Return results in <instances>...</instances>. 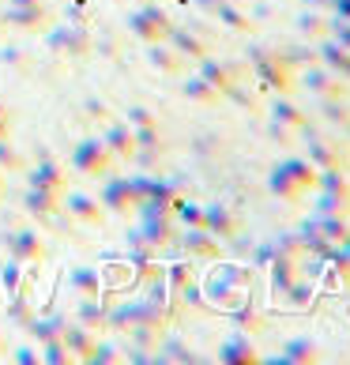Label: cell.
I'll list each match as a JSON object with an SVG mask.
<instances>
[{
    "instance_id": "cell-50",
    "label": "cell",
    "mask_w": 350,
    "mask_h": 365,
    "mask_svg": "<svg viewBox=\"0 0 350 365\" xmlns=\"http://www.w3.org/2000/svg\"><path fill=\"white\" fill-rule=\"evenodd\" d=\"M11 136V113H8V106L0 102V140Z\"/></svg>"
},
{
    "instance_id": "cell-57",
    "label": "cell",
    "mask_w": 350,
    "mask_h": 365,
    "mask_svg": "<svg viewBox=\"0 0 350 365\" xmlns=\"http://www.w3.org/2000/svg\"><path fill=\"white\" fill-rule=\"evenodd\" d=\"M140 4H151V0H140Z\"/></svg>"
},
{
    "instance_id": "cell-35",
    "label": "cell",
    "mask_w": 350,
    "mask_h": 365,
    "mask_svg": "<svg viewBox=\"0 0 350 365\" xmlns=\"http://www.w3.org/2000/svg\"><path fill=\"white\" fill-rule=\"evenodd\" d=\"M34 317V305H31V294H11L8 297V324H16V328H26Z\"/></svg>"
},
{
    "instance_id": "cell-11",
    "label": "cell",
    "mask_w": 350,
    "mask_h": 365,
    "mask_svg": "<svg viewBox=\"0 0 350 365\" xmlns=\"http://www.w3.org/2000/svg\"><path fill=\"white\" fill-rule=\"evenodd\" d=\"M61 211L68 215L72 222L91 226V230L102 226V219H105V207H102L94 196H87V192H68V188L61 192Z\"/></svg>"
},
{
    "instance_id": "cell-25",
    "label": "cell",
    "mask_w": 350,
    "mask_h": 365,
    "mask_svg": "<svg viewBox=\"0 0 350 365\" xmlns=\"http://www.w3.org/2000/svg\"><path fill=\"white\" fill-rule=\"evenodd\" d=\"M272 120L282 128H290V132H302L309 128V113L302 110V106H294L287 94H275V102H272Z\"/></svg>"
},
{
    "instance_id": "cell-2",
    "label": "cell",
    "mask_w": 350,
    "mask_h": 365,
    "mask_svg": "<svg viewBox=\"0 0 350 365\" xmlns=\"http://www.w3.org/2000/svg\"><path fill=\"white\" fill-rule=\"evenodd\" d=\"M72 170L83 173V178H91V181H102L105 173L117 170V158H113L110 147H105L102 136H83L72 147Z\"/></svg>"
},
{
    "instance_id": "cell-15",
    "label": "cell",
    "mask_w": 350,
    "mask_h": 365,
    "mask_svg": "<svg viewBox=\"0 0 350 365\" xmlns=\"http://www.w3.org/2000/svg\"><path fill=\"white\" fill-rule=\"evenodd\" d=\"M26 185H34V188H49V192H64L68 188V173H64V166H57L53 158H38L34 166H26Z\"/></svg>"
},
{
    "instance_id": "cell-30",
    "label": "cell",
    "mask_w": 350,
    "mask_h": 365,
    "mask_svg": "<svg viewBox=\"0 0 350 365\" xmlns=\"http://www.w3.org/2000/svg\"><path fill=\"white\" fill-rule=\"evenodd\" d=\"M181 94H185L188 102H196V106H219V98H222V94L215 91L200 72H196V76H188V72H185V79H181Z\"/></svg>"
},
{
    "instance_id": "cell-19",
    "label": "cell",
    "mask_w": 350,
    "mask_h": 365,
    "mask_svg": "<svg viewBox=\"0 0 350 365\" xmlns=\"http://www.w3.org/2000/svg\"><path fill=\"white\" fill-rule=\"evenodd\" d=\"M23 211H26V215H34L38 222L57 219V215H61V192H49V188L26 185V192H23Z\"/></svg>"
},
{
    "instance_id": "cell-26",
    "label": "cell",
    "mask_w": 350,
    "mask_h": 365,
    "mask_svg": "<svg viewBox=\"0 0 350 365\" xmlns=\"http://www.w3.org/2000/svg\"><path fill=\"white\" fill-rule=\"evenodd\" d=\"M76 324H83V328H91V331H105L110 328V320H105V302L102 297H79V305H76V317H72Z\"/></svg>"
},
{
    "instance_id": "cell-10",
    "label": "cell",
    "mask_w": 350,
    "mask_h": 365,
    "mask_svg": "<svg viewBox=\"0 0 350 365\" xmlns=\"http://www.w3.org/2000/svg\"><path fill=\"white\" fill-rule=\"evenodd\" d=\"M140 215V230L136 234L143 237V245L147 249H166V245H173V234H177V230H173V215L170 211H136Z\"/></svg>"
},
{
    "instance_id": "cell-17",
    "label": "cell",
    "mask_w": 350,
    "mask_h": 365,
    "mask_svg": "<svg viewBox=\"0 0 350 365\" xmlns=\"http://www.w3.org/2000/svg\"><path fill=\"white\" fill-rule=\"evenodd\" d=\"M166 42L181 53L185 61H200V57H207L211 53V38H204V34H196L192 26H170V34H166Z\"/></svg>"
},
{
    "instance_id": "cell-55",
    "label": "cell",
    "mask_w": 350,
    "mask_h": 365,
    "mask_svg": "<svg viewBox=\"0 0 350 365\" xmlns=\"http://www.w3.org/2000/svg\"><path fill=\"white\" fill-rule=\"evenodd\" d=\"M339 245H343V249H346V252H350V234H346V237H343V241H339Z\"/></svg>"
},
{
    "instance_id": "cell-32",
    "label": "cell",
    "mask_w": 350,
    "mask_h": 365,
    "mask_svg": "<svg viewBox=\"0 0 350 365\" xmlns=\"http://www.w3.org/2000/svg\"><path fill=\"white\" fill-rule=\"evenodd\" d=\"M298 34L302 38H309V42H320V38H328V11H313V8H305L302 16H298Z\"/></svg>"
},
{
    "instance_id": "cell-7",
    "label": "cell",
    "mask_w": 350,
    "mask_h": 365,
    "mask_svg": "<svg viewBox=\"0 0 350 365\" xmlns=\"http://www.w3.org/2000/svg\"><path fill=\"white\" fill-rule=\"evenodd\" d=\"M46 42L53 53H64V57H87L94 49V38L91 31H83L79 23H64V26H49L46 31Z\"/></svg>"
},
{
    "instance_id": "cell-40",
    "label": "cell",
    "mask_w": 350,
    "mask_h": 365,
    "mask_svg": "<svg viewBox=\"0 0 350 365\" xmlns=\"http://www.w3.org/2000/svg\"><path fill=\"white\" fill-rule=\"evenodd\" d=\"M38 350H42V361H46V365H72V361H76V354H72V350L64 346L61 339L38 343Z\"/></svg>"
},
{
    "instance_id": "cell-39",
    "label": "cell",
    "mask_w": 350,
    "mask_h": 365,
    "mask_svg": "<svg viewBox=\"0 0 350 365\" xmlns=\"http://www.w3.org/2000/svg\"><path fill=\"white\" fill-rule=\"evenodd\" d=\"M83 361H87V365H113V361H125V354H120L113 343H105L102 335H98V343L87 350V358H83Z\"/></svg>"
},
{
    "instance_id": "cell-23",
    "label": "cell",
    "mask_w": 350,
    "mask_h": 365,
    "mask_svg": "<svg viewBox=\"0 0 350 365\" xmlns=\"http://www.w3.org/2000/svg\"><path fill=\"white\" fill-rule=\"evenodd\" d=\"M298 275H302V264L294 260V256H282V252L272 249V302H279Z\"/></svg>"
},
{
    "instance_id": "cell-36",
    "label": "cell",
    "mask_w": 350,
    "mask_h": 365,
    "mask_svg": "<svg viewBox=\"0 0 350 365\" xmlns=\"http://www.w3.org/2000/svg\"><path fill=\"white\" fill-rule=\"evenodd\" d=\"M320 117L343 132V128L350 125V106H346V98H320Z\"/></svg>"
},
{
    "instance_id": "cell-37",
    "label": "cell",
    "mask_w": 350,
    "mask_h": 365,
    "mask_svg": "<svg viewBox=\"0 0 350 365\" xmlns=\"http://www.w3.org/2000/svg\"><path fill=\"white\" fill-rule=\"evenodd\" d=\"M282 166L290 170V178L298 181V185L305 188V192H313V185H316V166H313V162H309L305 155H302V158H287Z\"/></svg>"
},
{
    "instance_id": "cell-33",
    "label": "cell",
    "mask_w": 350,
    "mask_h": 365,
    "mask_svg": "<svg viewBox=\"0 0 350 365\" xmlns=\"http://www.w3.org/2000/svg\"><path fill=\"white\" fill-rule=\"evenodd\" d=\"M170 215L181 226H204V204H196V200H188V196H173Z\"/></svg>"
},
{
    "instance_id": "cell-28",
    "label": "cell",
    "mask_w": 350,
    "mask_h": 365,
    "mask_svg": "<svg viewBox=\"0 0 350 365\" xmlns=\"http://www.w3.org/2000/svg\"><path fill=\"white\" fill-rule=\"evenodd\" d=\"M316 294H320V290H316V282L298 275V279L290 282V287H287V294H282L275 305H282V309H309V305L316 302Z\"/></svg>"
},
{
    "instance_id": "cell-43",
    "label": "cell",
    "mask_w": 350,
    "mask_h": 365,
    "mask_svg": "<svg viewBox=\"0 0 350 365\" xmlns=\"http://www.w3.org/2000/svg\"><path fill=\"white\" fill-rule=\"evenodd\" d=\"M158 361H192V350L177 339H163L158 343Z\"/></svg>"
},
{
    "instance_id": "cell-3",
    "label": "cell",
    "mask_w": 350,
    "mask_h": 365,
    "mask_svg": "<svg viewBox=\"0 0 350 365\" xmlns=\"http://www.w3.org/2000/svg\"><path fill=\"white\" fill-rule=\"evenodd\" d=\"M0 23L23 34H46L53 26V8L46 0H26V4H8L0 8Z\"/></svg>"
},
{
    "instance_id": "cell-45",
    "label": "cell",
    "mask_w": 350,
    "mask_h": 365,
    "mask_svg": "<svg viewBox=\"0 0 350 365\" xmlns=\"http://www.w3.org/2000/svg\"><path fill=\"white\" fill-rule=\"evenodd\" d=\"M8 358H11V361H19V365H38V361H42V350L31 346V343H19V346H11V350H8Z\"/></svg>"
},
{
    "instance_id": "cell-31",
    "label": "cell",
    "mask_w": 350,
    "mask_h": 365,
    "mask_svg": "<svg viewBox=\"0 0 350 365\" xmlns=\"http://www.w3.org/2000/svg\"><path fill=\"white\" fill-rule=\"evenodd\" d=\"M61 343L76 354V361H83L87 358V350L98 343V331H91V328H83V324H76V320H68V328H64V335H61Z\"/></svg>"
},
{
    "instance_id": "cell-46",
    "label": "cell",
    "mask_w": 350,
    "mask_h": 365,
    "mask_svg": "<svg viewBox=\"0 0 350 365\" xmlns=\"http://www.w3.org/2000/svg\"><path fill=\"white\" fill-rule=\"evenodd\" d=\"M275 252H282V256H294V260H302V241H298V230H290V234H279V241H275Z\"/></svg>"
},
{
    "instance_id": "cell-29",
    "label": "cell",
    "mask_w": 350,
    "mask_h": 365,
    "mask_svg": "<svg viewBox=\"0 0 350 365\" xmlns=\"http://www.w3.org/2000/svg\"><path fill=\"white\" fill-rule=\"evenodd\" d=\"M68 282L79 297H105V275L98 267H76L68 275Z\"/></svg>"
},
{
    "instance_id": "cell-38",
    "label": "cell",
    "mask_w": 350,
    "mask_h": 365,
    "mask_svg": "<svg viewBox=\"0 0 350 365\" xmlns=\"http://www.w3.org/2000/svg\"><path fill=\"white\" fill-rule=\"evenodd\" d=\"M0 287H4L8 297L23 290V264L16 260V256H8V260L0 264Z\"/></svg>"
},
{
    "instance_id": "cell-1",
    "label": "cell",
    "mask_w": 350,
    "mask_h": 365,
    "mask_svg": "<svg viewBox=\"0 0 350 365\" xmlns=\"http://www.w3.org/2000/svg\"><path fill=\"white\" fill-rule=\"evenodd\" d=\"M200 290H204L207 309H222V313H230V309H237L249 297V267L219 260L211 267V275H207V282Z\"/></svg>"
},
{
    "instance_id": "cell-18",
    "label": "cell",
    "mask_w": 350,
    "mask_h": 365,
    "mask_svg": "<svg viewBox=\"0 0 350 365\" xmlns=\"http://www.w3.org/2000/svg\"><path fill=\"white\" fill-rule=\"evenodd\" d=\"M260 358L264 354L257 350V339H252L249 331H237L219 346V361H226V365H257Z\"/></svg>"
},
{
    "instance_id": "cell-13",
    "label": "cell",
    "mask_w": 350,
    "mask_h": 365,
    "mask_svg": "<svg viewBox=\"0 0 350 365\" xmlns=\"http://www.w3.org/2000/svg\"><path fill=\"white\" fill-rule=\"evenodd\" d=\"M173 237L181 241V249H185L188 260H215L219 249H222V241L215 234H207L204 226H185L181 234H173Z\"/></svg>"
},
{
    "instance_id": "cell-22",
    "label": "cell",
    "mask_w": 350,
    "mask_h": 365,
    "mask_svg": "<svg viewBox=\"0 0 350 365\" xmlns=\"http://www.w3.org/2000/svg\"><path fill=\"white\" fill-rule=\"evenodd\" d=\"M267 192H272L275 200H282V204H302L305 188H302L298 181H294V178H290V170L279 162V166L267 170Z\"/></svg>"
},
{
    "instance_id": "cell-12",
    "label": "cell",
    "mask_w": 350,
    "mask_h": 365,
    "mask_svg": "<svg viewBox=\"0 0 350 365\" xmlns=\"http://www.w3.org/2000/svg\"><path fill=\"white\" fill-rule=\"evenodd\" d=\"M267 365H309V361H320V343L309 339V335H294L279 346V354L272 358H260Z\"/></svg>"
},
{
    "instance_id": "cell-52",
    "label": "cell",
    "mask_w": 350,
    "mask_h": 365,
    "mask_svg": "<svg viewBox=\"0 0 350 365\" xmlns=\"http://www.w3.org/2000/svg\"><path fill=\"white\" fill-rule=\"evenodd\" d=\"M305 8H313V11H328V0H302Z\"/></svg>"
},
{
    "instance_id": "cell-47",
    "label": "cell",
    "mask_w": 350,
    "mask_h": 365,
    "mask_svg": "<svg viewBox=\"0 0 350 365\" xmlns=\"http://www.w3.org/2000/svg\"><path fill=\"white\" fill-rule=\"evenodd\" d=\"M328 38H331V42H339L343 49H350V23L328 16Z\"/></svg>"
},
{
    "instance_id": "cell-21",
    "label": "cell",
    "mask_w": 350,
    "mask_h": 365,
    "mask_svg": "<svg viewBox=\"0 0 350 365\" xmlns=\"http://www.w3.org/2000/svg\"><path fill=\"white\" fill-rule=\"evenodd\" d=\"M305 158L313 162L316 170H331V166H343V147H339V140L309 136L305 140Z\"/></svg>"
},
{
    "instance_id": "cell-56",
    "label": "cell",
    "mask_w": 350,
    "mask_h": 365,
    "mask_svg": "<svg viewBox=\"0 0 350 365\" xmlns=\"http://www.w3.org/2000/svg\"><path fill=\"white\" fill-rule=\"evenodd\" d=\"M343 140H346V143H350V125H346V128H343Z\"/></svg>"
},
{
    "instance_id": "cell-16",
    "label": "cell",
    "mask_w": 350,
    "mask_h": 365,
    "mask_svg": "<svg viewBox=\"0 0 350 365\" xmlns=\"http://www.w3.org/2000/svg\"><path fill=\"white\" fill-rule=\"evenodd\" d=\"M204 230L219 241H237L241 237V219L226 204H207L204 207Z\"/></svg>"
},
{
    "instance_id": "cell-51",
    "label": "cell",
    "mask_w": 350,
    "mask_h": 365,
    "mask_svg": "<svg viewBox=\"0 0 350 365\" xmlns=\"http://www.w3.org/2000/svg\"><path fill=\"white\" fill-rule=\"evenodd\" d=\"M196 4H200V8H204V16L211 19V16H215V4H219V0H196Z\"/></svg>"
},
{
    "instance_id": "cell-27",
    "label": "cell",
    "mask_w": 350,
    "mask_h": 365,
    "mask_svg": "<svg viewBox=\"0 0 350 365\" xmlns=\"http://www.w3.org/2000/svg\"><path fill=\"white\" fill-rule=\"evenodd\" d=\"M211 19H219V26H226V31H234V34H252V31H257V23H252L237 4H230V0H219Z\"/></svg>"
},
{
    "instance_id": "cell-20",
    "label": "cell",
    "mask_w": 350,
    "mask_h": 365,
    "mask_svg": "<svg viewBox=\"0 0 350 365\" xmlns=\"http://www.w3.org/2000/svg\"><path fill=\"white\" fill-rule=\"evenodd\" d=\"M147 64H151L155 72H163V76H185L188 72V61L170 42H151L147 46Z\"/></svg>"
},
{
    "instance_id": "cell-6",
    "label": "cell",
    "mask_w": 350,
    "mask_h": 365,
    "mask_svg": "<svg viewBox=\"0 0 350 365\" xmlns=\"http://www.w3.org/2000/svg\"><path fill=\"white\" fill-rule=\"evenodd\" d=\"M4 245H8V256H16L19 264H46L49 260V245L34 226L11 230V234L4 237Z\"/></svg>"
},
{
    "instance_id": "cell-14",
    "label": "cell",
    "mask_w": 350,
    "mask_h": 365,
    "mask_svg": "<svg viewBox=\"0 0 350 365\" xmlns=\"http://www.w3.org/2000/svg\"><path fill=\"white\" fill-rule=\"evenodd\" d=\"M102 140L105 147L113 151L117 162H132V155H136V132H132L128 120H105V128H102Z\"/></svg>"
},
{
    "instance_id": "cell-8",
    "label": "cell",
    "mask_w": 350,
    "mask_h": 365,
    "mask_svg": "<svg viewBox=\"0 0 350 365\" xmlns=\"http://www.w3.org/2000/svg\"><path fill=\"white\" fill-rule=\"evenodd\" d=\"M105 185H102V196H98V204L110 211V215H117V219H128L132 211H136V188H132V178H113V173H105L102 178Z\"/></svg>"
},
{
    "instance_id": "cell-44",
    "label": "cell",
    "mask_w": 350,
    "mask_h": 365,
    "mask_svg": "<svg viewBox=\"0 0 350 365\" xmlns=\"http://www.w3.org/2000/svg\"><path fill=\"white\" fill-rule=\"evenodd\" d=\"M125 120L132 128H151V125H158V117L147 110V106H128V113H125Z\"/></svg>"
},
{
    "instance_id": "cell-24",
    "label": "cell",
    "mask_w": 350,
    "mask_h": 365,
    "mask_svg": "<svg viewBox=\"0 0 350 365\" xmlns=\"http://www.w3.org/2000/svg\"><path fill=\"white\" fill-rule=\"evenodd\" d=\"M64 328H68V317H64V313H49V317L46 313H34L23 331L31 335L34 343H49V339H61Z\"/></svg>"
},
{
    "instance_id": "cell-9",
    "label": "cell",
    "mask_w": 350,
    "mask_h": 365,
    "mask_svg": "<svg viewBox=\"0 0 350 365\" xmlns=\"http://www.w3.org/2000/svg\"><path fill=\"white\" fill-rule=\"evenodd\" d=\"M302 87L309 91V94H316V98H346L350 94V83L346 79H339L335 72H328L324 64H305L302 68Z\"/></svg>"
},
{
    "instance_id": "cell-42",
    "label": "cell",
    "mask_w": 350,
    "mask_h": 365,
    "mask_svg": "<svg viewBox=\"0 0 350 365\" xmlns=\"http://www.w3.org/2000/svg\"><path fill=\"white\" fill-rule=\"evenodd\" d=\"M0 64L11 72H26L31 68V53H26L23 46H0Z\"/></svg>"
},
{
    "instance_id": "cell-4",
    "label": "cell",
    "mask_w": 350,
    "mask_h": 365,
    "mask_svg": "<svg viewBox=\"0 0 350 365\" xmlns=\"http://www.w3.org/2000/svg\"><path fill=\"white\" fill-rule=\"evenodd\" d=\"M170 11L158 8V0H151V4H140L136 11L128 16V31L140 38L143 46H151V42H166V34H170Z\"/></svg>"
},
{
    "instance_id": "cell-41",
    "label": "cell",
    "mask_w": 350,
    "mask_h": 365,
    "mask_svg": "<svg viewBox=\"0 0 350 365\" xmlns=\"http://www.w3.org/2000/svg\"><path fill=\"white\" fill-rule=\"evenodd\" d=\"M0 170H4V173H19V170H26V158L19 155V147L11 143L8 136L0 140Z\"/></svg>"
},
{
    "instance_id": "cell-53",
    "label": "cell",
    "mask_w": 350,
    "mask_h": 365,
    "mask_svg": "<svg viewBox=\"0 0 350 365\" xmlns=\"http://www.w3.org/2000/svg\"><path fill=\"white\" fill-rule=\"evenodd\" d=\"M0 358H8V335H4V328H0Z\"/></svg>"
},
{
    "instance_id": "cell-5",
    "label": "cell",
    "mask_w": 350,
    "mask_h": 365,
    "mask_svg": "<svg viewBox=\"0 0 350 365\" xmlns=\"http://www.w3.org/2000/svg\"><path fill=\"white\" fill-rule=\"evenodd\" d=\"M196 72L207 79V83L219 91V94H226L234 83H241L245 79V72H249V61H222V57H200L196 61Z\"/></svg>"
},
{
    "instance_id": "cell-34",
    "label": "cell",
    "mask_w": 350,
    "mask_h": 365,
    "mask_svg": "<svg viewBox=\"0 0 350 365\" xmlns=\"http://www.w3.org/2000/svg\"><path fill=\"white\" fill-rule=\"evenodd\" d=\"M230 317L237 320V328H241V331H249V335H260V331L267 328V324H264V317L257 313V309H252V302H249V297H245V302H241L237 309H230Z\"/></svg>"
},
{
    "instance_id": "cell-49",
    "label": "cell",
    "mask_w": 350,
    "mask_h": 365,
    "mask_svg": "<svg viewBox=\"0 0 350 365\" xmlns=\"http://www.w3.org/2000/svg\"><path fill=\"white\" fill-rule=\"evenodd\" d=\"M87 113H91V117H98L102 125L110 120V110H105V102H98V98H91V102H87Z\"/></svg>"
},
{
    "instance_id": "cell-54",
    "label": "cell",
    "mask_w": 350,
    "mask_h": 365,
    "mask_svg": "<svg viewBox=\"0 0 350 365\" xmlns=\"http://www.w3.org/2000/svg\"><path fill=\"white\" fill-rule=\"evenodd\" d=\"M4 192H8V173L0 170V200H4Z\"/></svg>"
},
{
    "instance_id": "cell-48",
    "label": "cell",
    "mask_w": 350,
    "mask_h": 365,
    "mask_svg": "<svg viewBox=\"0 0 350 365\" xmlns=\"http://www.w3.org/2000/svg\"><path fill=\"white\" fill-rule=\"evenodd\" d=\"M328 16L350 23V0H328Z\"/></svg>"
}]
</instances>
